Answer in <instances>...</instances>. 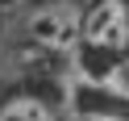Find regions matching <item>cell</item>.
Segmentation results:
<instances>
[{
    "label": "cell",
    "mask_w": 129,
    "mask_h": 121,
    "mask_svg": "<svg viewBox=\"0 0 129 121\" xmlns=\"http://www.w3.org/2000/svg\"><path fill=\"white\" fill-rule=\"evenodd\" d=\"M83 42L96 50H125L129 46V4L125 0H100L83 17Z\"/></svg>",
    "instance_id": "2"
},
{
    "label": "cell",
    "mask_w": 129,
    "mask_h": 121,
    "mask_svg": "<svg viewBox=\"0 0 129 121\" xmlns=\"http://www.w3.org/2000/svg\"><path fill=\"white\" fill-rule=\"evenodd\" d=\"M29 38L46 50H71L75 42H83V13L75 4H42V9L29 17Z\"/></svg>",
    "instance_id": "1"
},
{
    "label": "cell",
    "mask_w": 129,
    "mask_h": 121,
    "mask_svg": "<svg viewBox=\"0 0 129 121\" xmlns=\"http://www.w3.org/2000/svg\"><path fill=\"white\" fill-rule=\"evenodd\" d=\"M0 121H54V113L46 109V100H38V96H13V100L0 109Z\"/></svg>",
    "instance_id": "3"
},
{
    "label": "cell",
    "mask_w": 129,
    "mask_h": 121,
    "mask_svg": "<svg viewBox=\"0 0 129 121\" xmlns=\"http://www.w3.org/2000/svg\"><path fill=\"white\" fill-rule=\"evenodd\" d=\"M87 121H129V117H121V113H87Z\"/></svg>",
    "instance_id": "4"
}]
</instances>
